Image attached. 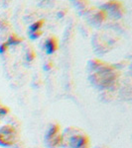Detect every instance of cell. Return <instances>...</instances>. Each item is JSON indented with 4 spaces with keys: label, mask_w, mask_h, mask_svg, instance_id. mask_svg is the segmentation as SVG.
Instances as JSON below:
<instances>
[{
    "label": "cell",
    "mask_w": 132,
    "mask_h": 148,
    "mask_svg": "<svg viewBox=\"0 0 132 148\" xmlns=\"http://www.w3.org/2000/svg\"><path fill=\"white\" fill-rule=\"evenodd\" d=\"M17 139L18 132L14 126L6 125L0 128V146H12L15 144Z\"/></svg>",
    "instance_id": "cell-2"
},
{
    "label": "cell",
    "mask_w": 132,
    "mask_h": 148,
    "mask_svg": "<svg viewBox=\"0 0 132 148\" xmlns=\"http://www.w3.org/2000/svg\"><path fill=\"white\" fill-rule=\"evenodd\" d=\"M71 148H90V139L85 134H76L69 139Z\"/></svg>",
    "instance_id": "cell-4"
},
{
    "label": "cell",
    "mask_w": 132,
    "mask_h": 148,
    "mask_svg": "<svg viewBox=\"0 0 132 148\" xmlns=\"http://www.w3.org/2000/svg\"><path fill=\"white\" fill-rule=\"evenodd\" d=\"M35 56H36V53H35L34 49H30L27 51V53H26V60H27L28 62H31V61H33L35 59Z\"/></svg>",
    "instance_id": "cell-8"
},
{
    "label": "cell",
    "mask_w": 132,
    "mask_h": 148,
    "mask_svg": "<svg viewBox=\"0 0 132 148\" xmlns=\"http://www.w3.org/2000/svg\"><path fill=\"white\" fill-rule=\"evenodd\" d=\"M42 30L41 31H38V32H35V33H31V34H28L29 36V39L30 40H37V39H39V38L42 36Z\"/></svg>",
    "instance_id": "cell-9"
},
{
    "label": "cell",
    "mask_w": 132,
    "mask_h": 148,
    "mask_svg": "<svg viewBox=\"0 0 132 148\" xmlns=\"http://www.w3.org/2000/svg\"><path fill=\"white\" fill-rule=\"evenodd\" d=\"M53 67V63L52 62H49V63H47V64H45V66H44V69L46 71H49L50 69H51Z\"/></svg>",
    "instance_id": "cell-12"
},
{
    "label": "cell",
    "mask_w": 132,
    "mask_h": 148,
    "mask_svg": "<svg viewBox=\"0 0 132 148\" xmlns=\"http://www.w3.org/2000/svg\"><path fill=\"white\" fill-rule=\"evenodd\" d=\"M9 113V109L7 107H1L0 108V116H3Z\"/></svg>",
    "instance_id": "cell-11"
},
{
    "label": "cell",
    "mask_w": 132,
    "mask_h": 148,
    "mask_svg": "<svg viewBox=\"0 0 132 148\" xmlns=\"http://www.w3.org/2000/svg\"><path fill=\"white\" fill-rule=\"evenodd\" d=\"M8 46H7L6 42H2V44H0V54H4L5 52L7 51V49H8Z\"/></svg>",
    "instance_id": "cell-10"
},
{
    "label": "cell",
    "mask_w": 132,
    "mask_h": 148,
    "mask_svg": "<svg viewBox=\"0 0 132 148\" xmlns=\"http://www.w3.org/2000/svg\"><path fill=\"white\" fill-rule=\"evenodd\" d=\"M45 24V20L44 19H40V20L36 21L30 25V27L28 29V34H31V33H35V32H38V31H41V29L44 26Z\"/></svg>",
    "instance_id": "cell-6"
},
{
    "label": "cell",
    "mask_w": 132,
    "mask_h": 148,
    "mask_svg": "<svg viewBox=\"0 0 132 148\" xmlns=\"http://www.w3.org/2000/svg\"><path fill=\"white\" fill-rule=\"evenodd\" d=\"M90 80L99 89H108L115 83L118 73L113 66L93 59L90 62Z\"/></svg>",
    "instance_id": "cell-1"
},
{
    "label": "cell",
    "mask_w": 132,
    "mask_h": 148,
    "mask_svg": "<svg viewBox=\"0 0 132 148\" xmlns=\"http://www.w3.org/2000/svg\"><path fill=\"white\" fill-rule=\"evenodd\" d=\"M21 42H22V39H21V38H19L16 34L11 35L6 40V44H7V46H8V47L18 46V45L21 44Z\"/></svg>",
    "instance_id": "cell-7"
},
{
    "label": "cell",
    "mask_w": 132,
    "mask_h": 148,
    "mask_svg": "<svg viewBox=\"0 0 132 148\" xmlns=\"http://www.w3.org/2000/svg\"><path fill=\"white\" fill-rule=\"evenodd\" d=\"M58 47H59V42H58L57 38L50 37V38H48L46 40V42H45L44 49L48 56H51V54L55 53V52L57 51Z\"/></svg>",
    "instance_id": "cell-5"
},
{
    "label": "cell",
    "mask_w": 132,
    "mask_h": 148,
    "mask_svg": "<svg viewBox=\"0 0 132 148\" xmlns=\"http://www.w3.org/2000/svg\"><path fill=\"white\" fill-rule=\"evenodd\" d=\"M60 125L55 123L51 125L45 135V142L50 148H55L59 146L62 142V134L60 132Z\"/></svg>",
    "instance_id": "cell-3"
}]
</instances>
